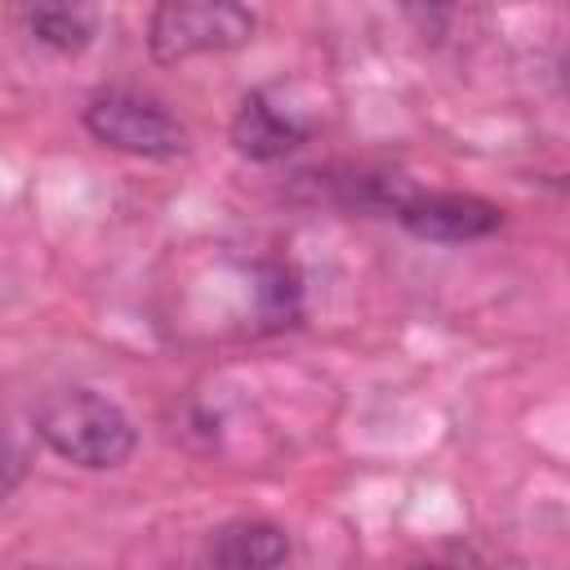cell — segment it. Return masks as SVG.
Masks as SVG:
<instances>
[{"mask_svg":"<svg viewBox=\"0 0 570 570\" xmlns=\"http://www.w3.org/2000/svg\"><path fill=\"white\" fill-rule=\"evenodd\" d=\"M36 436L58 459H67L76 468H89V472L120 468L138 445V432H134L129 414L116 401H107L89 387L49 392L36 405Z\"/></svg>","mask_w":570,"mask_h":570,"instance_id":"6da1fadb","label":"cell"},{"mask_svg":"<svg viewBox=\"0 0 570 570\" xmlns=\"http://www.w3.org/2000/svg\"><path fill=\"white\" fill-rule=\"evenodd\" d=\"M254 298H258V316L267 321V330H281V325L298 321V276L285 263H263L258 267Z\"/></svg>","mask_w":570,"mask_h":570,"instance_id":"ba28073f","label":"cell"},{"mask_svg":"<svg viewBox=\"0 0 570 570\" xmlns=\"http://www.w3.org/2000/svg\"><path fill=\"white\" fill-rule=\"evenodd\" d=\"M232 142L249 160H281L307 142V125L298 116L281 111L263 89H254V94H245L240 111L232 116Z\"/></svg>","mask_w":570,"mask_h":570,"instance_id":"8992f818","label":"cell"},{"mask_svg":"<svg viewBox=\"0 0 570 570\" xmlns=\"http://www.w3.org/2000/svg\"><path fill=\"white\" fill-rule=\"evenodd\" d=\"M18 481H22V454H18L13 445H4V441H0V499H4Z\"/></svg>","mask_w":570,"mask_h":570,"instance_id":"9c48e42d","label":"cell"},{"mask_svg":"<svg viewBox=\"0 0 570 570\" xmlns=\"http://www.w3.org/2000/svg\"><path fill=\"white\" fill-rule=\"evenodd\" d=\"M22 22L40 45L58 53H80L98 31V13L85 4H36L22 13Z\"/></svg>","mask_w":570,"mask_h":570,"instance_id":"52a82bcc","label":"cell"},{"mask_svg":"<svg viewBox=\"0 0 570 570\" xmlns=\"http://www.w3.org/2000/svg\"><path fill=\"white\" fill-rule=\"evenodd\" d=\"M396 223L423 240H481L490 232H499L503 223V209L485 196H472V191H405V200L392 209Z\"/></svg>","mask_w":570,"mask_h":570,"instance_id":"277c9868","label":"cell"},{"mask_svg":"<svg viewBox=\"0 0 570 570\" xmlns=\"http://www.w3.org/2000/svg\"><path fill=\"white\" fill-rule=\"evenodd\" d=\"M405 570H499V566H481L476 557H463V561H414Z\"/></svg>","mask_w":570,"mask_h":570,"instance_id":"30bf717a","label":"cell"},{"mask_svg":"<svg viewBox=\"0 0 570 570\" xmlns=\"http://www.w3.org/2000/svg\"><path fill=\"white\" fill-rule=\"evenodd\" d=\"M285 557H289V534L263 517L223 521L205 548L209 570H281Z\"/></svg>","mask_w":570,"mask_h":570,"instance_id":"5b68a950","label":"cell"},{"mask_svg":"<svg viewBox=\"0 0 570 570\" xmlns=\"http://www.w3.org/2000/svg\"><path fill=\"white\" fill-rule=\"evenodd\" d=\"M169 570H209V566L200 561V566H169Z\"/></svg>","mask_w":570,"mask_h":570,"instance_id":"8fae6325","label":"cell"},{"mask_svg":"<svg viewBox=\"0 0 570 570\" xmlns=\"http://www.w3.org/2000/svg\"><path fill=\"white\" fill-rule=\"evenodd\" d=\"M249 36H254V13L232 0H165L151 9L147 22V49L156 62L240 49Z\"/></svg>","mask_w":570,"mask_h":570,"instance_id":"3957f363","label":"cell"},{"mask_svg":"<svg viewBox=\"0 0 570 570\" xmlns=\"http://www.w3.org/2000/svg\"><path fill=\"white\" fill-rule=\"evenodd\" d=\"M85 129L111 147V151H129V156H147V160H169L187 151V125L156 98L134 94V89H102L85 102Z\"/></svg>","mask_w":570,"mask_h":570,"instance_id":"7a4b0ae2","label":"cell"}]
</instances>
